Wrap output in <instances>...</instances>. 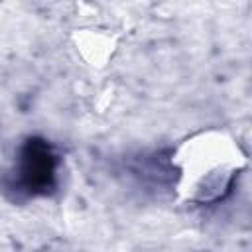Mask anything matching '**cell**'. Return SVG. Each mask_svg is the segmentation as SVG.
<instances>
[{
	"instance_id": "6da1fadb",
	"label": "cell",
	"mask_w": 252,
	"mask_h": 252,
	"mask_svg": "<svg viewBox=\"0 0 252 252\" xmlns=\"http://www.w3.org/2000/svg\"><path fill=\"white\" fill-rule=\"evenodd\" d=\"M59 154L51 142L30 136L18 150L8 187L24 197H45L57 189Z\"/></svg>"
}]
</instances>
